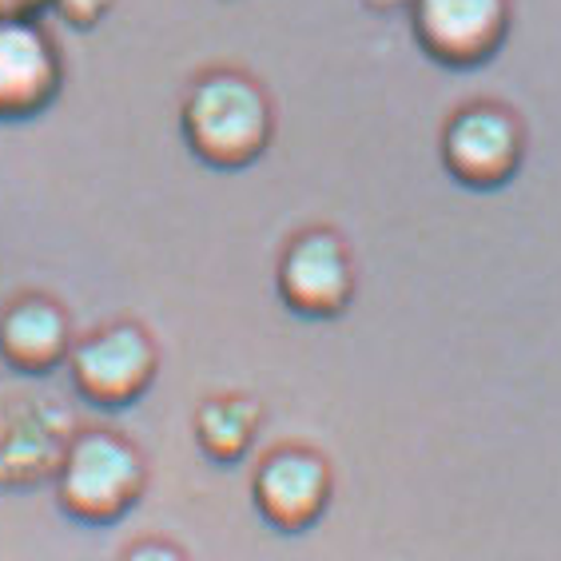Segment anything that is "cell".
I'll list each match as a JSON object with an SVG mask.
<instances>
[{
	"label": "cell",
	"instance_id": "obj_3",
	"mask_svg": "<svg viewBox=\"0 0 561 561\" xmlns=\"http://www.w3.org/2000/svg\"><path fill=\"white\" fill-rule=\"evenodd\" d=\"M407 12L419 48L450 72L490 65L514 28V0H411Z\"/></svg>",
	"mask_w": 561,
	"mask_h": 561
},
{
	"label": "cell",
	"instance_id": "obj_13",
	"mask_svg": "<svg viewBox=\"0 0 561 561\" xmlns=\"http://www.w3.org/2000/svg\"><path fill=\"white\" fill-rule=\"evenodd\" d=\"M124 561H187V558L175 546H168V541H140L136 550H128Z\"/></svg>",
	"mask_w": 561,
	"mask_h": 561
},
{
	"label": "cell",
	"instance_id": "obj_7",
	"mask_svg": "<svg viewBox=\"0 0 561 561\" xmlns=\"http://www.w3.org/2000/svg\"><path fill=\"white\" fill-rule=\"evenodd\" d=\"M65 84L56 44L36 21H0V119L41 116Z\"/></svg>",
	"mask_w": 561,
	"mask_h": 561
},
{
	"label": "cell",
	"instance_id": "obj_9",
	"mask_svg": "<svg viewBox=\"0 0 561 561\" xmlns=\"http://www.w3.org/2000/svg\"><path fill=\"white\" fill-rule=\"evenodd\" d=\"M0 355L24 375H44L68 355V314L53 299L12 302L0 319Z\"/></svg>",
	"mask_w": 561,
	"mask_h": 561
},
{
	"label": "cell",
	"instance_id": "obj_11",
	"mask_svg": "<svg viewBox=\"0 0 561 561\" xmlns=\"http://www.w3.org/2000/svg\"><path fill=\"white\" fill-rule=\"evenodd\" d=\"M48 9H53L56 16L68 24V28H80V33H88V28H96V24L108 16L112 0H53Z\"/></svg>",
	"mask_w": 561,
	"mask_h": 561
},
{
	"label": "cell",
	"instance_id": "obj_4",
	"mask_svg": "<svg viewBox=\"0 0 561 561\" xmlns=\"http://www.w3.org/2000/svg\"><path fill=\"white\" fill-rule=\"evenodd\" d=\"M144 462L136 446L116 434L76 438L60 466V502L80 522H112L140 497Z\"/></svg>",
	"mask_w": 561,
	"mask_h": 561
},
{
	"label": "cell",
	"instance_id": "obj_5",
	"mask_svg": "<svg viewBox=\"0 0 561 561\" xmlns=\"http://www.w3.org/2000/svg\"><path fill=\"white\" fill-rule=\"evenodd\" d=\"M275 283H279V299L295 314L335 319L355 299V263L335 231L311 227L287 243Z\"/></svg>",
	"mask_w": 561,
	"mask_h": 561
},
{
	"label": "cell",
	"instance_id": "obj_6",
	"mask_svg": "<svg viewBox=\"0 0 561 561\" xmlns=\"http://www.w3.org/2000/svg\"><path fill=\"white\" fill-rule=\"evenodd\" d=\"M76 390L96 407H128L156 378V346L140 327H104L72 351Z\"/></svg>",
	"mask_w": 561,
	"mask_h": 561
},
{
	"label": "cell",
	"instance_id": "obj_2",
	"mask_svg": "<svg viewBox=\"0 0 561 561\" xmlns=\"http://www.w3.org/2000/svg\"><path fill=\"white\" fill-rule=\"evenodd\" d=\"M522 160H526V128L506 104L474 100L446 119L443 163L470 192L506 187L522 172Z\"/></svg>",
	"mask_w": 561,
	"mask_h": 561
},
{
	"label": "cell",
	"instance_id": "obj_8",
	"mask_svg": "<svg viewBox=\"0 0 561 561\" xmlns=\"http://www.w3.org/2000/svg\"><path fill=\"white\" fill-rule=\"evenodd\" d=\"M331 502V470L319 454L287 446L275 450L255 474V506L283 534H302L323 518Z\"/></svg>",
	"mask_w": 561,
	"mask_h": 561
},
{
	"label": "cell",
	"instance_id": "obj_1",
	"mask_svg": "<svg viewBox=\"0 0 561 561\" xmlns=\"http://www.w3.org/2000/svg\"><path fill=\"white\" fill-rule=\"evenodd\" d=\"M180 128L184 144L195 160L219 172H239L255 163L267 151L271 131H275V112H271L267 92L260 80L248 72H219L199 76L184 96L180 108Z\"/></svg>",
	"mask_w": 561,
	"mask_h": 561
},
{
	"label": "cell",
	"instance_id": "obj_14",
	"mask_svg": "<svg viewBox=\"0 0 561 561\" xmlns=\"http://www.w3.org/2000/svg\"><path fill=\"white\" fill-rule=\"evenodd\" d=\"M367 9L375 12H402V9H411V0H363Z\"/></svg>",
	"mask_w": 561,
	"mask_h": 561
},
{
	"label": "cell",
	"instance_id": "obj_12",
	"mask_svg": "<svg viewBox=\"0 0 561 561\" xmlns=\"http://www.w3.org/2000/svg\"><path fill=\"white\" fill-rule=\"evenodd\" d=\"M53 0H0V21H36Z\"/></svg>",
	"mask_w": 561,
	"mask_h": 561
},
{
	"label": "cell",
	"instance_id": "obj_10",
	"mask_svg": "<svg viewBox=\"0 0 561 561\" xmlns=\"http://www.w3.org/2000/svg\"><path fill=\"white\" fill-rule=\"evenodd\" d=\"M260 431V407L248 399H211L195 419V434L216 462H239Z\"/></svg>",
	"mask_w": 561,
	"mask_h": 561
}]
</instances>
